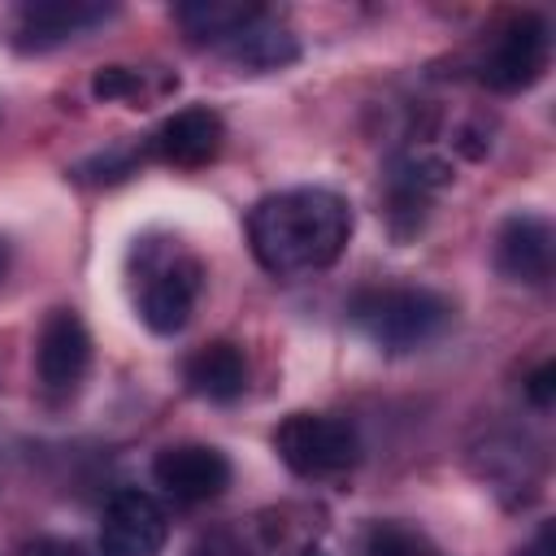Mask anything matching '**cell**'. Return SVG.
<instances>
[{"mask_svg":"<svg viewBox=\"0 0 556 556\" xmlns=\"http://www.w3.org/2000/svg\"><path fill=\"white\" fill-rule=\"evenodd\" d=\"M352 239V204L330 187L269 191L248 213V243L274 278L330 269Z\"/></svg>","mask_w":556,"mask_h":556,"instance_id":"6da1fadb","label":"cell"},{"mask_svg":"<svg viewBox=\"0 0 556 556\" xmlns=\"http://www.w3.org/2000/svg\"><path fill=\"white\" fill-rule=\"evenodd\" d=\"M348 317L378 352L404 356V352H417V348L434 343L452 326L456 308L434 287L387 282V287H361L348 304Z\"/></svg>","mask_w":556,"mask_h":556,"instance_id":"7a4b0ae2","label":"cell"},{"mask_svg":"<svg viewBox=\"0 0 556 556\" xmlns=\"http://www.w3.org/2000/svg\"><path fill=\"white\" fill-rule=\"evenodd\" d=\"M135 274V308L152 334H178L191 321L200 295V261L182 248V239H135L130 248Z\"/></svg>","mask_w":556,"mask_h":556,"instance_id":"3957f363","label":"cell"},{"mask_svg":"<svg viewBox=\"0 0 556 556\" xmlns=\"http://www.w3.org/2000/svg\"><path fill=\"white\" fill-rule=\"evenodd\" d=\"M547 56H552V26H547L543 13L526 9V13L504 17L491 30V39H486V48H482L473 70H478L482 87L508 96V91L534 87L543 78V70H547Z\"/></svg>","mask_w":556,"mask_h":556,"instance_id":"277c9868","label":"cell"},{"mask_svg":"<svg viewBox=\"0 0 556 556\" xmlns=\"http://www.w3.org/2000/svg\"><path fill=\"white\" fill-rule=\"evenodd\" d=\"M274 452L300 478H330V473H343L356 465L361 439H356L352 421H343V417L287 413L274 430Z\"/></svg>","mask_w":556,"mask_h":556,"instance_id":"5b68a950","label":"cell"},{"mask_svg":"<svg viewBox=\"0 0 556 556\" xmlns=\"http://www.w3.org/2000/svg\"><path fill=\"white\" fill-rule=\"evenodd\" d=\"M117 9L113 4H96V0H26L13 13V48L17 52H52L78 35H87L91 26L109 22Z\"/></svg>","mask_w":556,"mask_h":556,"instance_id":"8992f818","label":"cell"},{"mask_svg":"<svg viewBox=\"0 0 556 556\" xmlns=\"http://www.w3.org/2000/svg\"><path fill=\"white\" fill-rule=\"evenodd\" d=\"M152 478L178 504H204L230 486V456L213 443H169L152 456Z\"/></svg>","mask_w":556,"mask_h":556,"instance_id":"52a82bcc","label":"cell"},{"mask_svg":"<svg viewBox=\"0 0 556 556\" xmlns=\"http://www.w3.org/2000/svg\"><path fill=\"white\" fill-rule=\"evenodd\" d=\"M169 539V517L148 491H117L104 504L100 556H161Z\"/></svg>","mask_w":556,"mask_h":556,"instance_id":"ba28073f","label":"cell"},{"mask_svg":"<svg viewBox=\"0 0 556 556\" xmlns=\"http://www.w3.org/2000/svg\"><path fill=\"white\" fill-rule=\"evenodd\" d=\"M552 252H556V235L543 213H530V208L508 213L495 230V269L508 282L543 287L552 278Z\"/></svg>","mask_w":556,"mask_h":556,"instance_id":"9c48e42d","label":"cell"},{"mask_svg":"<svg viewBox=\"0 0 556 556\" xmlns=\"http://www.w3.org/2000/svg\"><path fill=\"white\" fill-rule=\"evenodd\" d=\"M91 365V334L74 308H52L35 339V374L48 391H74Z\"/></svg>","mask_w":556,"mask_h":556,"instance_id":"30bf717a","label":"cell"},{"mask_svg":"<svg viewBox=\"0 0 556 556\" xmlns=\"http://www.w3.org/2000/svg\"><path fill=\"white\" fill-rule=\"evenodd\" d=\"M222 139H226L222 113L208 104H191V109L169 113L156 126V135H148L143 148H148V156H156L174 169H200L222 152Z\"/></svg>","mask_w":556,"mask_h":556,"instance_id":"8fae6325","label":"cell"},{"mask_svg":"<svg viewBox=\"0 0 556 556\" xmlns=\"http://www.w3.org/2000/svg\"><path fill=\"white\" fill-rule=\"evenodd\" d=\"M230 65L239 70H252V74H265V70H282L300 56V43L295 35L269 13V9H256L222 48H217Z\"/></svg>","mask_w":556,"mask_h":556,"instance_id":"7c38bea8","label":"cell"},{"mask_svg":"<svg viewBox=\"0 0 556 556\" xmlns=\"http://www.w3.org/2000/svg\"><path fill=\"white\" fill-rule=\"evenodd\" d=\"M182 378L195 395L213 404H230L248 391V356L230 339H208L182 361Z\"/></svg>","mask_w":556,"mask_h":556,"instance_id":"4fadbf2b","label":"cell"},{"mask_svg":"<svg viewBox=\"0 0 556 556\" xmlns=\"http://www.w3.org/2000/svg\"><path fill=\"white\" fill-rule=\"evenodd\" d=\"M261 4H239V0H191V4H178L174 9V22L187 30L191 43H208V48H222Z\"/></svg>","mask_w":556,"mask_h":556,"instance_id":"5bb4252c","label":"cell"},{"mask_svg":"<svg viewBox=\"0 0 556 556\" xmlns=\"http://www.w3.org/2000/svg\"><path fill=\"white\" fill-rule=\"evenodd\" d=\"M361 556H439V547L421 534V530H413V526H404V521H369L365 526V534H361Z\"/></svg>","mask_w":556,"mask_h":556,"instance_id":"9a60e30c","label":"cell"},{"mask_svg":"<svg viewBox=\"0 0 556 556\" xmlns=\"http://www.w3.org/2000/svg\"><path fill=\"white\" fill-rule=\"evenodd\" d=\"M91 96L96 100H148V83H143V70L135 65H100L91 74Z\"/></svg>","mask_w":556,"mask_h":556,"instance_id":"2e32d148","label":"cell"},{"mask_svg":"<svg viewBox=\"0 0 556 556\" xmlns=\"http://www.w3.org/2000/svg\"><path fill=\"white\" fill-rule=\"evenodd\" d=\"M191 556H269L261 543H256V534H239V530H208V534H200V543L191 547Z\"/></svg>","mask_w":556,"mask_h":556,"instance_id":"e0dca14e","label":"cell"},{"mask_svg":"<svg viewBox=\"0 0 556 556\" xmlns=\"http://www.w3.org/2000/svg\"><path fill=\"white\" fill-rule=\"evenodd\" d=\"M526 400H530L534 408H552V400H556V361H543V365L526 378Z\"/></svg>","mask_w":556,"mask_h":556,"instance_id":"ac0fdd59","label":"cell"},{"mask_svg":"<svg viewBox=\"0 0 556 556\" xmlns=\"http://www.w3.org/2000/svg\"><path fill=\"white\" fill-rule=\"evenodd\" d=\"M22 556H91V552L74 539H35L22 547Z\"/></svg>","mask_w":556,"mask_h":556,"instance_id":"d6986e66","label":"cell"},{"mask_svg":"<svg viewBox=\"0 0 556 556\" xmlns=\"http://www.w3.org/2000/svg\"><path fill=\"white\" fill-rule=\"evenodd\" d=\"M521 556H556V526L543 521V526L534 530V539L521 547Z\"/></svg>","mask_w":556,"mask_h":556,"instance_id":"ffe728a7","label":"cell"},{"mask_svg":"<svg viewBox=\"0 0 556 556\" xmlns=\"http://www.w3.org/2000/svg\"><path fill=\"white\" fill-rule=\"evenodd\" d=\"M9 274V239H0V278Z\"/></svg>","mask_w":556,"mask_h":556,"instance_id":"44dd1931","label":"cell"},{"mask_svg":"<svg viewBox=\"0 0 556 556\" xmlns=\"http://www.w3.org/2000/svg\"><path fill=\"white\" fill-rule=\"evenodd\" d=\"M300 556H326V552H321V543H308V547H304Z\"/></svg>","mask_w":556,"mask_h":556,"instance_id":"7402d4cb","label":"cell"}]
</instances>
